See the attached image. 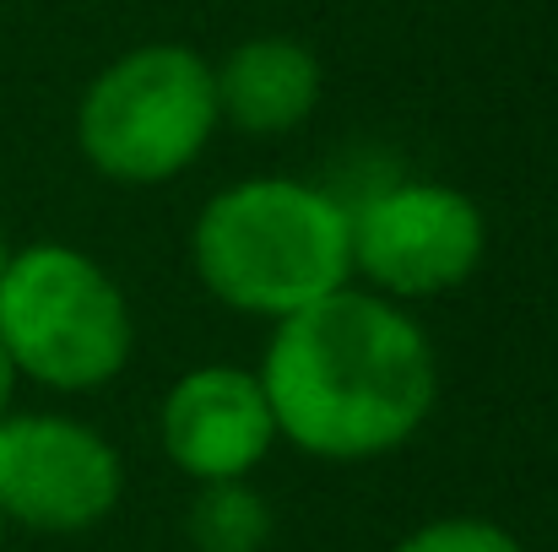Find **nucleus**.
Here are the masks:
<instances>
[{
	"label": "nucleus",
	"instance_id": "nucleus-12",
	"mask_svg": "<svg viewBox=\"0 0 558 552\" xmlns=\"http://www.w3.org/2000/svg\"><path fill=\"white\" fill-rule=\"evenodd\" d=\"M5 260H11V244L0 238V277H5Z\"/></svg>",
	"mask_w": 558,
	"mask_h": 552
},
{
	"label": "nucleus",
	"instance_id": "nucleus-6",
	"mask_svg": "<svg viewBox=\"0 0 558 552\" xmlns=\"http://www.w3.org/2000/svg\"><path fill=\"white\" fill-rule=\"evenodd\" d=\"M125 471L104 433L71 417L0 422V520L33 531H87L120 504Z\"/></svg>",
	"mask_w": 558,
	"mask_h": 552
},
{
	"label": "nucleus",
	"instance_id": "nucleus-10",
	"mask_svg": "<svg viewBox=\"0 0 558 552\" xmlns=\"http://www.w3.org/2000/svg\"><path fill=\"white\" fill-rule=\"evenodd\" d=\"M396 552H521V542L494 520H434L412 531Z\"/></svg>",
	"mask_w": 558,
	"mask_h": 552
},
{
	"label": "nucleus",
	"instance_id": "nucleus-9",
	"mask_svg": "<svg viewBox=\"0 0 558 552\" xmlns=\"http://www.w3.org/2000/svg\"><path fill=\"white\" fill-rule=\"evenodd\" d=\"M185 531L195 552H266L271 542V504L244 482H201L195 504L185 515Z\"/></svg>",
	"mask_w": 558,
	"mask_h": 552
},
{
	"label": "nucleus",
	"instance_id": "nucleus-5",
	"mask_svg": "<svg viewBox=\"0 0 558 552\" xmlns=\"http://www.w3.org/2000/svg\"><path fill=\"white\" fill-rule=\"evenodd\" d=\"M353 271L390 298H428L466 282L483 260V211L450 184H390L348 211Z\"/></svg>",
	"mask_w": 558,
	"mask_h": 552
},
{
	"label": "nucleus",
	"instance_id": "nucleus-13",
	"mask_svg": "<svg viewBox=\"0 0 558 552\" xmlns=\"http://www.w3.org/2000/svg\"><path fill=\"white\" fill-rule=\"evenodd\" d=\"M0 537H5V520H0Z\"/></svg>",
	"mask_w": 558,
	"mask_h": 552
},
{
	"label": "nucleus",
	"instance_id": "nucleus-1",
	"mask_svg": "<svg viewBox=\"0 0 558 552\" xmlns=\"http://www.w3.org/2000/svg\"><path fill=\"white\" fill-rule=\"evenodd\" d=\"M277 433L320 461H369L407 444L439 390L434 347L396 304L337 287L277 320L260 368Z\"/></svg>",
	"mask_w": 558,
	"mask_h": 552
},
{
	"label": "nucleus",
	"instance_id": "nucleus-8",
	"mask_svg": "<svg viewBox=\"0 0 558 552\" xmlns=\"http://www.w3.org/2000/svg\"><path fill=\"white\" fill-rule=\"evenodd\" d=\"M217 120H233L250 136L299 131L320 103V60L293 38H250L217 71Z\"/></svg>",
	"mask_w": 558,
	"mask_h": 552
},
{
	"label": "nucleus",
	"instance_id": "nucleus-11",
	"mask_svg": "<svg viewBox=\"0 0 558 552\" xmlns=\"http://www.w3.org/2000/svg\"><path fill=\"white\" fill-rule=\"evenodd\" d=\"M11 384H16V364H11V353L0 342V422H5V406H11Z\"/></svg>",
	"mask_w": 558,
	"mask_h": 552
},
{
	"label": "nucleus",
	"instance_id": "nucleus-7",
	"mask_svg": "<svg viewBox=\"0 0 558 552\" xmlns=\"http://www.w3.org/2000/svg\"><path fill=\"white\" fill-rule=\"evenodd\" d=\"M277 439V417L260 373L195 368L163 401V450L195 482L250 477Z\"/></svg>",
	"mask_w": 558,
	"mask_h": 552
},
{
	"label": "nucleus",
	"instance_id": "nucleus-2",
	"mask_svg": "<svg viewBox=\"0 0 558 552\" xmlns=\"http://www.w3.org/2000/svg\"><path fill=\"white\" fill-rule=\"evenodd\" d=\"M201 282L244 315L288 320L353 277L348 206L293 180H250L222 189L195 222Z\"/></svg>",
	"mask_w": 558,
	"mask_h": 552
},
{
	"label": "nucleus",
	"instance_id": "nucleus-4",
	"mask_svg": "<svg viewBox=\"0 0 558 552\" xmlns=\"http://www.w3.org/2000/svg\"><path fill=\"white\" fill-rule=\"evenodd\" d=\"M217 125L211 65L185 44H142L120 54L82 98L76 136L98 174L163 184L201 158Z\"/></svg>",
	"mask_w": 558,
	"mask_h": 552
},
{
	"label": "nucleus",
	"instance_id": "nucleus-3",
	"mask_svg": "<svg viewBox=\"0 0 558 552\" xmlns=\"http://www.w3.org/2000/svg\"><path fill=\"white\" fill-rule=\"evenodd\" d=\"M0 342L16 373L93 390L131 358V309L114 277L65 244L11 249L0 277Z\"/></svg>",
	"mask_w": 558,
	"mask_h": 552
}]
</instances>
